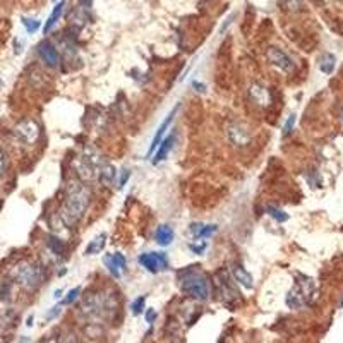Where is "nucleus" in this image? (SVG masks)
Here are the masks:
<instances>
[{"instance_id":"9d476101","label":"nucleus","mask_w":343,"mask_h":343,"mask_svg":"<svg viewBox=\"0 0 343 343\" xmlns=\"http://www.w3.org/2000/svg\"><path fill=\"white\" fill-rule=\"evenodd\" d=\"M103 264L107 266L108 273L112 275L113 278H122V273L127 268V261L124 257V254L115 252V254H107L103 257Z\"/></svg>"},{"instance_id":"b1692460","label":"nucleus","mask_w":343,"mask_h":343,"mask_svg":"<svg viewBox=\"0 0 343 343\" xmlns=\"http://www.w3.org/2000/svg\"><path fill=\"white\" fill-rule=\"evenodd\" d=\"M268 213H269V217L277 220L278 223H283V222H287V220H289V215H287L285 211L275 208V206H268Z\"/></svg>"},{"instance_id":"a878e982","label":"nucleus","mask_w":343,"mask_h":343,"mask_svg":"<svg viewBox=\"0 0 343 343\" xmlns=\"http://www.w3.org/2000/svg\"><path fill=\"white\" fill-rule=\"evenodd\" d=\"M79 294H81V289H79V287H78V289L69 290V294H67V297H63L62 304H63V306H71V304H74L76 300H78Z\"/></svg>"},{"instance_id":"5701e85b","label":"nucleus","mask_w":343,"mask_h":343,"mask_svg":"<svg viewBox=\"0 0 343 343\" xmlns=\"http://www.w3.org/2000/svg\"><path fill=\"white\" fill-rule=\"evenodd\" d=\"M48 247H50V251H52L55 256H62L63 254V242L60 239H57V237H48Z\"/></svg>"},{"instance_id":"f8f14e48","label":"nucleus","mask_w":343,"mask_h":343,"mask_svg":"<svg viewBox=\"0 0 343 343\" xmlns=\"http://www.w3.org/2000/svg\"><path fill=\"white\" fill-rule=\"evenodd\" d=\"M228 139L232 141V145L235 146H247L251 143V135H249L247 129L240 124H230L227 129Z\"/></svg>"},{"instance_id":"e433bc0d","label":"nucleus","mask_w":343,"mask_h":343,"mask_svg":"<svg viewBox=\"0 0 343 343\" xmlns=\"http://www.w3.org/2000/svg\"><path fill=\"white\" fill-rule=\"evenodd\" d=\"M60 294H62L60 290H57V292H55V299H60Z\"/></svg>"},{"instance_id":"f3484780","label":"nucleus","mask_w":343,"mask_h":343,"mask_svg":"<svg viewBox=\"0 0 343 343\" xmlns=\"http://www.w3.org/2000/svg\"><path fill=\"white\" fill-rule=\"evenodd\" d=\"M190 234H192V237L196 240H201V239H206V237L213 235L215 232L218 230L217 225H204V223H192L190 225Z\"/></svg>"},{"instance_id":"4c0bfd02","label":"nucleus","mask_w":343,"mask_h":343,"mask_svg":"<svg viewBox=\"0 0 343 343\" xmlns=\"http://www.w3.org/2000/svg\"><path fill=\"white\" fill-rule=\"evenodd\" d=\"M341 306H343V304H341Z\"/></svg>"},{"instance_id":"412c9836","label":"nucleus","mask_w":343,"mask_h":343,"mask_svg":"<svg viewBox=\"0 0 343 343\" xmlns=\"http://www.w3.org/2000/svg\"><path fill=\"white\" fill-rule=\"evenodd\" d=\"M63 7H65V2H58L57 6L53 7V11H52V14H50V18L48 21L45 23V26H43V33L45 35H48V31L55 26V23L58 21V18L62 16V12H63Z\"/></svg>"},{"instance_id":"dca6fc26","label":"nucleus","mask_w":343,"mask_h":343,"mask_svg":"<svg viewBox=\"0 0 343 343\" xmlns=\"http://www.w3.org/2000/svg\"><path fill=\"white\" fill-rule=\"evenodd\" d=\"M115 177H117V170H115V167H113V165H110L107 162L100 163V167H98V180H100L101 185H110L113 180H115Z\"/></svg>"},{"instance_id":"c85d7f7f","label":"nucleus","mask_w":343,"mask_h":343,"mask_svg":"<svg viewBox=\"0 0 343 343\" xmlns=\"http://www.w3.org/2000/svg\"><path fill=\"white\" fill-rule=\"evenodd\" d=\"M120 173V177H118V184H117V187L118 189H122L124 185L127 184V180H129V177H130V172L127 170V168H124L122 172H118Z\"/></svg>"},{"instance_id":"39448f33","label":"nucleus","mask_w":343,"mask_h":343,"mask_svg":"<svg viewBox=\"0 0 343 343\" xmlns=\"http://www.w3.org/2000/svg\"><path fill=\"white\" fill-rule=\"evenodd\" d=\"M83 312L88 314L90 317H108V314H112L115 311V300L108 295H96L90 294V297H86L83 300Z\"/></svg>"},{"instance_id":"72a5a7b5","label":"nucleus","mask_w":343,"mask_h":343,"mask_svg":"<svg viewBox=\"0 0 343 343\" xmlns=\"http://www.w3.org/2000/svg\"><path fill=\"white\" fill-rule=\"evenodd\" d=\"M53 309V311L52 312H48V314H46V319H50V321H52V319H55V317H57L58 314H60V307H52Z\"/></svg>"},{"instance_id":"1a4fd4ad","label":"nucleus","mask_w":343,"mask_h":343,"mask_svg":"<svg viewBox=\"0 0 343 343\" xmlns=\"http://www.w3.org/2000/svg\"><path fill=\"white\" fill-rule=\"evenodd\" d=\"M74 167L78 170V175L81 177V180H93L98 177V167L96 160H91L90 156H79L74 162Z\"/></svg>"},{"instance_id":"aec40b11","label":"nucleus","mask_w":343,"mask_h":343,"mask_svg":"<svg viewBox=\"0 0 343 343\" xmlns=\"http://www.w3.org/2000/svg\"><path fill=\"white\" fill-rule=\"evenodd\" d=\"M105 242H107V234H100L96 235L95 239L91 240L90 244H88L86 251H84V254L86 256H93V254H98L105 249Z\"/></svg>"},{"instance_id":"6e6552de","label":"nucleus","mask_w":343,"mask_h":343,"mask_svg":"<svg viewBox=\"0 0 343 343\" xmlns=\"http://www.w3.org/2000/svg\"><path fill=\"white\" fill-rule=\"evenodd\" d=\"M139 264L146 268L150 273H158V271L165 269L168 266L167 256L165 252H145L139 256Z\"/></svg>"},{"instance_id":"4468645a","label":"nucleus","mask_w":343,"mask_h":343,"mask_svg":"<svg viewBox=\"0 0 343 343\" xmlns=\"http://www.w3.org/2000/svg\"><path fill=\"white\" fill-rule=\"evenodd\" d=\"M249 96H251V100L254 101V105H259V107H268L271 103V96H269L268 88L262 86L259 83L252 84L251 90H249Z\"/></svg>"},{"instance_id":"f257e3e1","label":"nucleus","mask_w":343,"mask_h":343,"mask_svg":"<svg viewBox=\"0 0 343 343\" xmlns=\"http://www.w3.org/2000/svg\"><path fill=\"white\" fill-rule=\"evenodd\" d=\"M91 201V192L81 180H69L65 187V202L62 206L60 218L65 227H74L84 217Z\"/></svg>"},{"instance_id":"423d86ee","label":"nucleus","mask_w":343,"mask_h":343,"mask_svg":"<svg viewBox=\"0 0 343 343\" xmlns=\"http://www.w3.org/2000/svg\"><path fill=\"white\" fill-rule=\"evenodd\" d=\"M14 138L26 146L35 145L40 138V125L35 120H23L14 127Z\"/></svg>"},{"instance_id":"393cba45","label":"nucleus","mask_w":343,"mask_h":343,"mask_svg":"<svg viewBox=\"0 0 343 343\" xmlns=\"http://www.w3.org/2000/svg\"><path fill=\"white\" fill-rule=\"evenodd\" d=\"M145 304H146V297L145 295H141V297H138L134 300L132 304H130V311H132L134 316H139L143 312V309H145Z\"/></svg>"},{"instance_id":"f03ea898","label":"nucleus","mask_w":343,"mask_h":343,"mask_svg":"<svg viewBox=\"0 0 343 343\" xmlns=\"http://www.w3.org/2000/svg\"><path fill=\"white\" fill-rule=\"evenodd\" d=\"M180 289L189 297L199 300V302H206L211 295L210 282L204 275H201L196 269L182 271L180 273Z\"/></svg>"},{"instance_id":"7ed1b4c3","label":"nucleus","mask_w":343,"mask_h":343,"mask_svg":"<svg viewBox=\"0 0 343 343\" xmlns=\"http://www.w3.org/2000/svg\"><path fill=\"white\" fill-rule=\"evenodd\" d=\"M12 280H14L18 285H21L23 289L26 290H35L36 287H40V283L43 282V268L36 262H29V261H23L19 262L18 266H14L11 273Z\"/></svg>"},{"instance_id":"6ab92c4d","label":"nucleus","mask_w":343,"mask_h":343,"mask_svg":"<svg viewBox=\"0 0 343 343\" xmlns=\"http://www.w3.org/2000/svg\"><path fill=\"white\" fill-rule=\"evenodd\" d=\"M155 240L160 245H163V247L170 245L172 240H173V230H172V227L160 225L158 228H156V232H155Z\"/></svg>"},{"instance_id":"9b49d317","label":"nucleus","mask_w":343,"mask_h":343,"mask_svg":"<svg viewBox=\"0 0 343 343\" xmlns=\"http://www.w3.org/2000/svg\"><path fill=\"white\" fill-rule=\"evenodd\" d=\"M38 55H40L41 60L48 67H52V69H55V67L58 65V62H60V55H58L57 48H55L50 41H41V43L38 45Z\"/></svg>"},{"instance_id":"a211bd4d","label":"nucleus","mask_w":343,"mask_h":343,"mask_svg":"<svg viewBox=\"0 0 343 343\" xmlns=\"http://www.w3.org/2000/svg\"><path fill=\"white\" fill-rule=\"evenodd\" d=\"M232 275H234L235 282L239 283V285H242L244 289H247V290H252V287H254L252 277L249 271H245V268H242V266H234V268H232Z\"/></svg>"},{"instance_id":"bb28decb","label":"nucleus","mask_w":343,"mask_h":343,"mask_svg":"<svg viewBox=\"0 0 343 343\" xmlns=\"http://www.w3.org/2000/svg\"><path fill=\"white\" fill-rule=\"evenodd\" d=\"M21 21H23V24H24V28H26L28 33H35V31H38V29H40V21L29 19V18H23Z\"/></svg>"},{"instance_id":"0eeeda50","label":"nucleus","mask_w":343,"mask_h":343,"mask_svg":"<svg viewBox=\"0 0 343 343\" xmlns=\"http://www.w3.org/2000/svg\"><path fill=\"white\" fill-rule=\"evenodd\" d=\"M266 57L275 67H278L283 73H294L295 71V62L278 46H269L268 52H266Z\"/></svg>"},{"instance_id":"c9c22d12","label":"nucleus","mask_w":343,"mask_h":343,"mask_svg":"<svg viewBox=\"0 0 343 343\" xmlns=\"http://www.w3.org/2000/svg\"><path fill=\"white\" fill-rule=\"evenodd\" d=\"M192 86L196 88V91H199V93H201V91H204V84H199V83L194 81V83H192Z\"/></svg>"},{"instance_id":"c756f323","label":"nucleus","mask_w":343,"mask_h":343,"mask_svg":"<svg viewBox=\"0 0 343 343\" xmlns=\"http://www.w3.org/2000/svg\"><path fill=\"white\" fill-rule=\"evenodd\" d=\"M294 124H295V115H290L289 120H287L285 125H283V135H289L292 132V129H294Z\"/></svg>"},{"instance_id":"4be33fe9","label":"nucleus","mask_w":343,"mask_h":343,"mask_svg":"<svg viewBox=\"0 0 343 343\" xmlns=\"http://www.w3.org/2000/svg\"><path fill=\"white\" fill-rule=\"evenodd\" d=\"M319 69L323 71L324 74H331L334 69V57L329 53H324L319 60Z\"/></svg>"},{"instance_id":"473e14b6","label":"nucleus","mask_w":343,"mask_h":343,"mask_svg":"<svg viewBox=\"0 0 343 343\" xmlns=\"http://www.w3.org/2000/svg\"><path fill=\"white\" fill-rule=\"evenodd\" d=\"M156 319V311L155 309H146V323H155Z\"/></svg>"},{"instance_id":"20e7f679","label":"nucleus","mask_w":343,"mask_h":343,"mask_svg":"<svg viewBox=\"0 0 343 343\" xmlns=\"http://www.w3.org/2000/svg\"><path fill=\"white\" fill-rule=\"evenodd\" d=\"M314 292H316L314 280L309 277H304V275H299L294 289L287 295V306L290 309H300L302 306L311 302Z\"/></svg>"},{"instance_id":"cd10ccee","label":"nucleus","mask_w":343,"mask_h":343,"mask_svg":"<svg viewBox=\"0 0 343 343\" xmlns=\"http://www.w3.org/2000/svg\"><path fill=\"white\" fill-rule=\"evenodd\" d=\"M302 0H285V7L292 12H297L302 9Z\"/></svg>"},{"instance_id":"ddd939ff","label":"nucleus","mask_w":343,"mask_h":343,"mask_svg":"<svg viewBox=\"0 0 343 343\" xmlns=\"http://www.w3.org/2000/svg\"><path fill=\"white\" fill-rule=\"evenodd\" d=\"M179 108H180V103H177V105H175V108H173L172 112L167 115V118H165V120L162 122V125H160L158 129H156V134H155V138H153V143H151L150 151H148V158H150V156L153 155L155 151H156V148L160 146V143H162V138L165 135V130L168 129V125H170V122L173 120V117H175V113L179 112Z\"/></svg>"},{"instance_id":"2eb2a0df","label":"nucleus","mask_w":343,"mask_h":343,"mask_svg":"<svg viewBox=\"0 0 343 343\" xmlns=\"http://www.w3.org/2000/svg\"><path fill=\"white\" fill-rule=\"evenodd\" d=\"M173 143H175V135H173V134L167 135V138L160 143V146L156 148V151H155L153 165H158L160 162H163V160L167 158V155L170 153V150L173 148Z\"/></svg>"},{"instance_id":"2f4dec72","label":"nucleus","mask_w":343,"mask_h":343,"mask_svg":"<svg viewBox=\"0 0 343 343\" xmlns=\"http://www.w3.org/2000/svg\"><path fill=\"white\" fill-rule=\"evenodd\" d=\"M206 247H208V244H206V242H201V244H190L189 245V249H190V251H192V252H196V254H202V252H204L206 251Z\"/></svg>"},{"instance_id":"7c9ffc66","label":"nucleus","mask_w":343,"mask_h":343,"mask_svg":"<svg viewBox=\"0 0 343 343\" xmlns=\"http://www.w3.org/2000/svg\"><path fill=\"white\" fill-rule=\"evenodd\" d=\"M7 165H9V162H7V155L4 153L2 150H0V177H2L4 173H6Z\"/></svg>"},{"instance_id":"f704fd0d","label":"nucleus","mask_w":343,"mask_h":343,"mask_svg":"<svg viewBox=\"0 0 343 343\" xmlns=\"http://www.w3.org/2000/svg\"><path fill=\"white\" fill-rule=\"evenodd\" d=\"M79 4H81V7H84V9H90L93 6V0H79Z\"/></svg>"}]
</instances>
